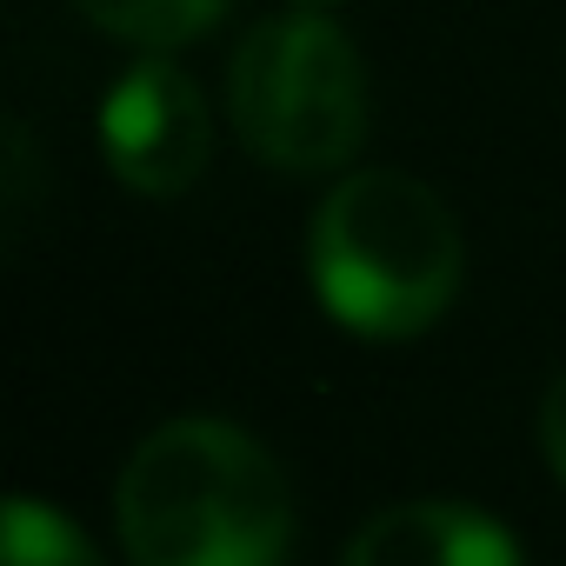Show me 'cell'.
Masks as SVG:
<instances>
[{"instance_id": "6da1fadb", "label": "cell", "mask_w": 566, "mask_h": 566, "mask_svg": "<svg viewBox=\"0 0 566 566\" xmlns=\"http://www.w3.org/2000/svg\"><path fill=\"white\" fill-rule=\"evenodd\" d=\"M120 546L134 566H280L294 500L273 453L233 420H167L120 473Z\"/></svg>"}, {"instance_id": "7a4b0ae2", "label": "cell", "mask_w": 566, "mask_h": 566, "mask_svg": "<svg viewBox=\"0 0 566 566\" xmlns=\"http://www.w3.org/2000/svg\"><path fill=\"white\" fill-rule=\"evenodd\" d=\"M321 307L360 340H413L460 294V220L447 200L394 167L347 174L314 213L307 240Z\"/></svg>"}, {"instance_id": "3957f363", "label": "cell", "mask_w": 566, "mask_h": 566, "mask_svg": "<svg viewBox=\"0 0 566 566\" xmlns=\"http://www.w3.org/2000/svg\"><path fill=\"white\" fill-rule=\"evenodd\" d=\"M227 107L247 154L287 174L347 167L367 140L360 54L327 14H307V8L287 21H260L240 41Z\"/></svg>"}, {"instance_id": "277c9868", "label": "cell", "mask_w": 566, "mask_h": 566, "mask_svg": "<svg viewBox=\"0 0 566 566\" xmlns=\"http://www.w3.org/2000/svg\"><path fill=\"white\" fill-rule=\"evenodd\" d=\"M207 101L200 87L167 61V54H147L134 61L107 107H101V147H107V167L134 187V193H187L207 167Z\"/></svg>"}, {"instance_id": "5b68a950", "label": "cell", "mask_w": 566, "mask_h": 566, "mask_svg": "<svg viewBox=\"0 0 566 566\" xmlns=\"http://www.w3.org/2000/svg\"><path fill=\"white\" fill-rule=\"evenodd\" d=\"M347 566H520L513 533L460 500H407L374 513L354 546Z\"/></svg>"}, {"instance_id": "8992f818", "label": "cell", "mask_w": 566, "mask_h": 566, "mask_svg": "<svg viewBox=\"0 0 566 566\" xmlns=\"http://www.w3.org/2000/svg\"><path fill=\"white\" fill-rule=\"evenodd\" d=\"M74 8L94 28H107V34H120L147 54H167V48L207 34L227 14V0H74Z\"/></svg>"}, {"instance_id": "52a82bcc", "label": "cell", "mask_w": 566, "mask_h": 566, "mask_svg": "<svg viewBox=\"0 0 566 566\" xmlns=\"http://www.w3.org/2000/svg\"><path fill=\"white\" fill-rule=\"evenodd\" d=\"M8 566H101V553L67 513H54L41 500H14L8 506Z\"/></svg>"}, {"instance_id": "ba28073f", "label": "cell", "mask_w": 566, "mask_h": 566, "mask_svg": "<svg viewBox=\"0 0 566 566\" xmlns=\"http://www.w3.org/2000/svg\"><path fill=\"white\" fill-rule=\"evenodd\" d=\"M539 447H546V460H553V473L566 486V367L553 374V387L539 400Z\"/></svg>"}, {"instance_id": "9c48e42d", "label": "cell", "mask_w": 566, "mask_h": 566, "mask_svg": "<svg viewBox=\"0 0 566 566\" xmlns=\"http://www.w3.org/2000/svg\"><path fill=\"white\" fill-rule=\"evenodd\" d=\"M294 8H307V14H327V8H340V0H294Z\"/></svg>"}]
</instances>
